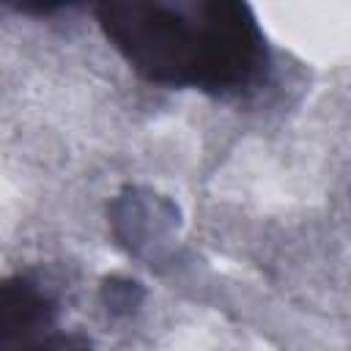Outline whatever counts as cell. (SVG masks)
<instances>
[{"instance_id":"6da1fadb","label":"cell","mask_w":351,"mask_h":351,"mask_svg":"<svg viewBox=\"0 0 351 351\" xmlns=\"http://www.w3.org/2000/svg\"><path fill=\"white\" fill-rule=\"evenodd\" d=\"M112 49L145 82L239 96L269 74L266 36L247 3L126 0L96 5Z\"/></svg>"},{"instance_id":"7a4b0ae2","label":"cell","mask_w":351,"mask_h":351,"mask_svg":"<svg viewBox=\"0 0 351 351\" xmlns=\"http://www.w3.org/2000/svg\"><path fill=\"white\" fill-rule=\"evenodd\" d=\"M55 329L52 299L27 277L0 280V351H19L25 343Z\"/></svg>"},{"instance_id":"3957f363","label":"cell","mask_w":351,"mask_h":351,"mask_svg":"<svg viewBox=\"0 0 351 351\" xmlns=\"http://www.w3.org/2000/svg\"><path fill=\"white\" fill-rule=\"evenodd\" d=\"M19 351H90V343L82 335H66V332L49 329L36 340L25 343Z\"/></svg>"},{"instance_id":"277c9868","label":"cell","mask_w":351,"mask_h":351,"mask_svg":"<svg viewBox=\"0 0 351 351\" xmlns=\"http://www.w3.org/2000/svg\"><path fill=\"white\" fill-rule=\"evenodd\" d=\"M140 299H143V291L132 280L112 277V280L104 282V302H107V310H112V313H121V310L129 313V310L137 307Z\"/></svg>"}]
</instances>
